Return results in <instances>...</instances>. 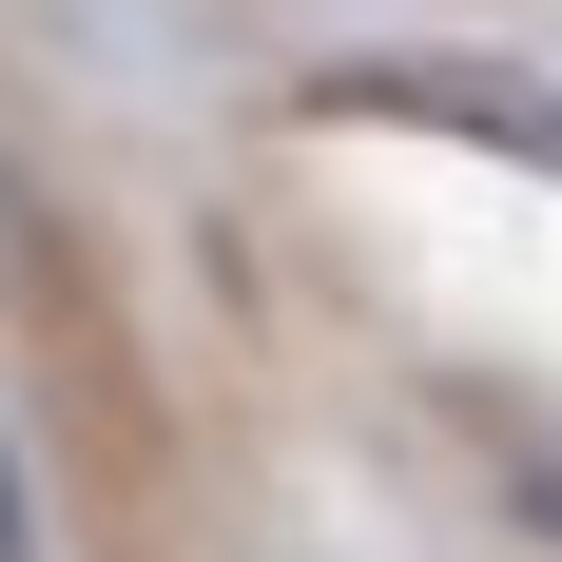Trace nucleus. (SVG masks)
<instances>
[{"mask_svg":"<svg viewBox=\"0 0 562 562\" xmlns=\"http://www.w3.org/2000/svg\"><path fill=\"white\" fill-rule=\"evenodd\" d=\"M330 98H369V116H427V136H485V156L562 175V78H485V58H349Z\"/></svg>","mask_w":562,"mask_h":562,"instance_id":"f257e3e1","label":"nucleus"},{"mask_svg":"<svg viewBox=\"0 0 562 562\" xmlns=\"http://www.w3.org/2000/svg\"><path fill=\"white\" fill-rule=\"evenodd\" d=\"M505 485H524V524L562 543V427H505Z\"/></svg>","mask_w":562,"mask_h":562,"instance_id":"f03ea898","label":"nucleus"}]
</instances>
